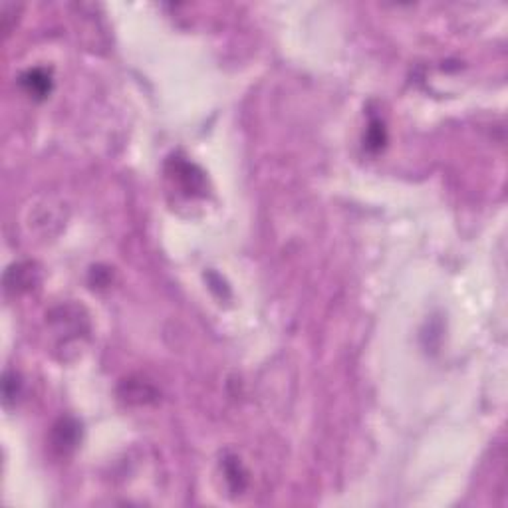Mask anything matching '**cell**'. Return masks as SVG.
<instances>
[{"label":"cell","instance_id":"cell-1","mask_svg":"<svg viewBox=\"0 0 508 508\" xmlns=\"http://www.w3.org/2000/svg\"><path fill=\"white\" fill-rule=\"evenodd\" d=\"M54 447L60 451V453H70L71 449L78 445L80 441V425L74 419H60L56 423L52 433Z\"/></svg>","mask_w":508,"mask_h":508},{"label":"cell","instance_id":"cell-2","mask_svg":"<svg viewBox=\"0 0 508 508\" xmlns=\"http://www.w3.org/2000/svg\"><path fill=\"white\" fill-rule=\"evenodd\" d=\"M20 84H22V88L26 89V93H30L36 100H42L52 89V78L44 68H34V70H28L20 78Z\"/></svg>","mask_w":508,"mask_h":508},{"label":"cell","instance_id":"cell-3","mask_svg":"<svg viewBox=\"0 0 508 508\" xmlns=\"http://www.w3.org/2000/svg\"><path fill=\"white\" fill-rule=\"evenodd\" d=\"M175 175L177 179L183 183L185 191L193 193V191H201L203 189V173L197 171V167L185 161H177L175 163Z\"/></svg>","mask_w":508,"mask_h":508},{"label":"cell","instance_id":"cell-4","mask_svg":"<svg viewBox=\"0 0 508 508\" xmlns=\"http://www.w3.org/2000/svg\"><path fill=\"white\" fill-rule=\"evenodd\" d=\"M387 141V133H386V125L382 120L377 118H371L368 127V133H366V147L369 151H379Z\"/></svg>","mask_w":508,"mask_h":508},{"label":"cell","instance_id":"cell-5","mask_svg":"<svg viewBox=\"0 0 508 508\" xmlns=\"http://www.w3.org/2000/svg\"><path fill=\"white\" fill-rule=\"evenodd\" d=\"M225 473H227V481L230 483L232 491H243L245 489L246 476L241 469V463L236 459H227L225 463Z\"/></svg>","mask_w":508,"mask_h":508},{"label":"cell","instance_id":"cell-6","mask_svg":"<svg viewBox=\"0 0 508 508\" xmlns=\"http://www.w3.org/2000/svg\"><path fill=\"white\" fill-rule=\"evenodd\" d=\"M18 387H20V382H18L16 373H6L4 375V401L6 404L16 397Z\"/></svg>","mask_w":508,"mask_h":508}]
</instances>
